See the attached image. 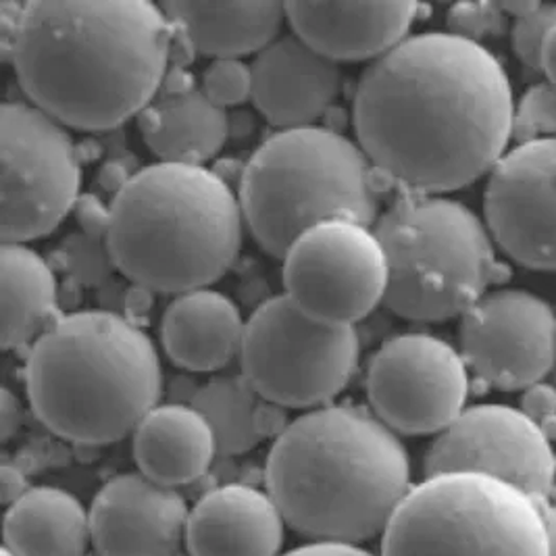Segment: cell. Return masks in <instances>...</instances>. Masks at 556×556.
Masks as SVG:
<instances>
[{"instance_id": "obj_28", "label": "cell", "mask_w": 556, "mask_h": 556, "mask_svg": "<svg viewBox=\"0 0 556 556\" xmlns=\"http://www.w3.org/2000/svg\"><path fill=\"white\" fill-rule=\"evenodd\" d=\"M201 90L208 101L226 111L231 106H242L244 102L253 101L251 65L240 59L211 61L204 70Z\"/></svg>"}, {"instance_id": "obj_36", "label": "cell", "mask_w": 556, "mask_h": 556, "mask_svg": "<svg viewBox=\"0 0 556 556\" xmlns=\"http://www.w3.org/2000/svg\"><path fill=\"white\" fill-rule=\"evenodd\" d=\"M24 478L17 469L4 465L2 467V498L7 505H13L24 494Z\"/></svg>"}, {"instance_id": "obj_30", "label": "cell", "mask_w": 556, "mask_h": 556, "mask_svg": "<svg viewBox=\"0 0 556 556\" xmlns=\"http://www.w3.org/2000/svg\"><path fill=\"white\" fill-rule=\"evenodd\" d=\"M556 26V4H538L528 15L515 20L513 24V51L517 59L531 70L540 72V56H542V47L548 36V31Z\"/></svg>"}, {"instance_id": "obj_23", "label": "cell", "mask_w": 556, "mask_h": 556, "mask_svg": "<svg viewBox=\"0 0 556 556\" xmlns=\"http://www.w3.org/2000/svg\"><path fill=\"white\" fill-rule=\"evenodd\" d=\"M140 127L161 163L204 167L228 142L229 117L201 88H190L152 101L142 111Z\"/></svg>"}, {"instance_id": "obj_27", "label": "cell", "mask_w": 556, "mask_h": 556, "mask_svg": "<svg viewBox=\"0 0 556 556\" xmlns=\"http://www.w3.org/2000/svg\"><path fill=\"white\" fill-rule=\"evenodd\" d=\"M513 138L519 144L556 138L555 84L542 81L531 86L530 90L521 97V101L515 104Z\"/></svg>"}, {"instance_id": "obj_7", "label": "cell", "mask_w": 556, "mask_h": 556, "mask_svg": "<svg viewBox=\"0 0 556 556\" xmlns=\"http://www.w3.org/2000/svg\"><path fill=\"white\" fill-rule=\"evenodd\" d=\"M374 231L388 263L383 304L408 321L460 319L496 278L485 222L448 197L406 194L381 213Z\"/></svg>"}, {"instance_id": "obj_2", "label": "cell", "mask_w": 556, "mask_h": 556, "mask_svg": "<svg viewBox=\"0 0 556 556\" xmlns=\"http://www.w3.org/2000/svg\"><path fill=\"white\" fill-rule=\"evenodd\" d=\"M172 27L147 0H34L9 63L27 102L59 124L113 129L154 101Z\"/></svg>"}, {"instance_id": "obj_19", "label": "cell", "mask_w": 556, "mask_h": 556, "mask_svg": "<svg viewBox=\"0 0 556 556\" xmlns=\"http://www.w3.org/2000/svg\"><path fill=\"white\" fill-rule=\"evenodd\" d=\"M283 517L267 492L247 483L211 490L190 508V556H279Z\"/></svg>"}, {"instance_id": "obj_21", "label": "cell", "mask_w": 556, "mask_h": 556, "mask_svg": "<svg viewBox=\"0 0 556 556\" xmlns=\"http://www.w3.org/2000/svg\"><path fill=\"white\" fill-rule=\"evenodd\" d=\"M172 26L184 31L190 47L213 61L256 56L281 36L286 2H190L163 4Z\"/></svg>"}, {"instance_id": "obj_38", "label": "cell", "mask_w": 556, "mask_h": 556, "mask_svg": "<svg viewBox=\"0 0 556 556\" xmlns=\"http://www.w3.org/2000/svg\"><path fill=\"white\" fill-rule=\"evenodd\" d=\"M548 523V556H556V506H546Z\"/></svg>"}, {"instance_id": "obj_25", "label": "cell", "mask_w": 556, "mask_h": 556, "mask_svg": "<svg viewBox=\"0 0 556 556\" xmlns=\"http://www.w3.org/2000/svg\"><path fill=\"white\" fill-rule=\"evenodd\" d=\"M56 278L51 265L27 244L0 249V342L4 351L34 344L51 328Z\"/></svg>"}, {"instance_id": "obj_4", "label": "cell", "mask_w": 556, "mask_h": 556, "mask_svg": "<svg viewBox=\"0 0 556 556\" xmlns=\"http://www.w3.org/2000/svg\"><path fill=\"white\" fill-rule=\"evenodd\" d=\"M244 228L240 199L217 172L159 161L119 186L106 247L129 281L177 296L228 274Z\"/></svg>"}, {"instance_id": "obj_31", "label": "cell", "mask_w": 556, "mask_h": 556, "mask_svg": "<svg viewBox=\"0 0 556 556\" xmlns=\"http://www.w3.org/2000/svg\"><path fill=\"white\" fill-rule=\"evenodd\" d=\"M72 256V269L76 271L77 278L84 279V283H94L109 274L111 267H115L106 238L99 240V236L86 233L84 238H76L74 244L67 249Z\"/></svg>"}, {"instance_id": "obj_12", "label": "cell", "mask_w": 556, "mask_h": 556, "mask_svg": "<svg viewBox=\"0 0 556 556\" xmlns=\"http://www.w3.org/2000/svg\"><path fill=\"white\" fill-rule=\"evenodd\" d=\"M365 392L369 410L390 430L438 435L467 408L469 367L446 340L403 333L371 356Z\"/></svg>"}, {"instance_id": "obj_6", "label": "cell", "mask_w": 556, "mask_h": 556, "mask_svg": "<svg viewBox=\"0 0 556 556\" xmlns=\"http://www.w3.org/2000/svg\"><path fill=\"white\" fill-rule=\"evenodd\" d=\"M376 169L356 140L324 126L279 129L244 165L238 199L256 244L283 258L319 224L381 215Z\"/></svg>"}, {"instance_id": "obj_3", "label": "cell", "mask_w": 556, "mask_h": 556, "mask_svg": "<svg viewBox=\"0 0 556 556\" xmlns=\"http://www.w3.org/2000/svg\"><path fill=\"white\" fill-rule=\"evenodd\" d=\"M267 494L292 530L356 546L383 535L410 492V458L399 433L369 408L306 410L281 431L265 467Z\"/></svg>"}, {"instance_id": "obj_22", "label": "cell", "mask_w": 556, "mask_h": 556, "mask_svg": "<svg viewBox=\"0 0 556 556\" xmlns=\"http://www.w3.org/2000/svg\"><path fill=\"white\" fill-rule=\"evenodd\" d=\"M134 458L142 476L167 488L203 478L217 455L211 426L192 405H156L134 430Z\"/></svg>"}, {"instance_id": "obj_29", "label": "cell", "mask_w": 556, "mask_h": 556, "mask_svg": "<svg viewBox=\"0 0 556 556\" xmlns=\"http://www.w3.org/2000/svg\"><path fill=\"white\" fill-rule=\"evenodd\" d=\"M448 31L481 45L483 38L501 36L506 29V13L496 2H458L446 15Z\"/></svg>"}, {"instance_id": "obj_35", "label": "cell", "mask_w": 556, "mask_h": 556, "mask_svg": "<svg viewBox=\"0 0 556 556\" xmlns=\"http://www.w3.org/2000/svg\"><path fill=\"white\" fill-rule=\"evenodd\" d=\"M283 556H374L369 555L367 551L358 548V546H351V544H326V542H313L301 546L292 553Z\"/></svg>"}, {"instance_id": "obj_26", "label": "cell", "mask_w": 556, "mask_h": 556, "mask_svg": "<svg viewBox=\"0 0 556 556\" xmlns=\"http://www.w3.org/2000/svg\"><path fill=\"white\" fill-rule=\"evenodd\" d=\"M190 401V405L211 426L217 442V455H247L261 444V396L242 374L217 376L206 381L204 386L197 388Z\"/></svg>"}, {"instance_id": "obj_11", "label": "cell", "mask_w": 556, "mask_h": 556, "mask_svg": "<svg viewBox=\"0 0 556 556\" xmlns=\"http://www.w3.org/2000/svg\"><path fill=\"white\" fill-rule=\"evenodd\" d=\"M286 296L306 315L356 326L383 303L388 263L371 226L333 219L304 231L283 256Z\"/></svg>"}, {"instance_id": "obj_33", "label": "cell", "mask_w": 556, "mask_h": 556, "mask_svg": "<svg viewBox=\"0 0 556 556\" xmlns=\"http://www.w3.org/2000/svg\"><path fill=\"white\" fill-rule=\"evenodd\" d=\"M24 9H26V4L9 2V0H4L0 4V47H2V61L4 63H9L11 52L15 47L20 26H22V17H24Z\"/></svg>"}, {"instance_id": "obj_20", "label": "cell", "mask_w": 556, "mask_h": 556, "mask_svg": "<svg viewBox=\"0 0 556 556\" xmlns=\"http://www.w3.org/2000/svg\"><path fill=\"white\" fill-rule=\"evenodd\" d=\"M244 333L240 306L213 288L177 294L159 326L167 358L192 374L222 371L240 361Z\"/></svg>"}, {"instance_id": "obj_32", "label": "cell", "mask_w": 556, "mask_h": 556, "mask_svg": "<svg viewBox=\"0 0 556 556\" xmlns=\"http://www.w3.org/2000/svg\"><path fill=\"white\" fill-rule=\"evenodd\" d=\"M521 410L531 417L533 421H538L540 426L556 419V388L540 381L533 383L528 390H523V399H521Z\"/></svg>"}, {"instance_id": "obj_5", "label": "cell", "mask_w": 556, "mask_h": 556, "mask_svg": "<svg viewBox=\"0 0 556 556\" xmlns=\"http://www.w3.org/2000/svg\"><path fill=\"white\" fill-rule=\"evenodd\" d=\"M26 390L36 417L76 444L124 440L159 405L161 358L151 338L111 311L54 319L27 354Z\"/></svg>"}, {"instance_id": "obj_10", "label": "cell", "mask_w": 556, "mask_h": 556, "mask_svg": "<svg viewBox=\"0 0 556 556\" xmlns=\"http://www.w3.org/2000/svg\"><path fill=\"white\" fill-rule=\"evenodd\" d=\"M2 242L49 236L79 203L81 169L70 129L29 102L0 109Z\"/></svg>"}, {"instance_id": "obj_16", "label": "cell", "mask_w": 556, "mask_h": 556, "mask_svg": "<svg viewBox=\"0 0 556 556\" xmlns=\"http://www.w3.org/2000/svg\"><path fill=\"white\" fill-rule=\"evenodd\" d=\"M190 508L176 488L142 473L106 481L90 506L92 544L101 556H176Z\"/></svg>"}, {"instance_id": "obj_39", "label": "cell", "mask_w": 556, "mask_h": 556, "mask_svg": "<svg viewBox=\"0 0 556 556\" xmlns=\"http://www.w3.org/2000/svg\"><path fill=\"white\" fill-rule=\"evenodd\" d=\"M0 556H13V555H11V553H9V551H4V548H2V553H0Z\"/></svg>"}, {"instance_id": "obj_1", "label": "cell", "mask_w": 556, "mask_h": 556, "mask_svg": "<svg viewBox=\"0 0 556 556\" xmlns=\"http://www.w3.org/2000/svg\"><path fill=\"white\" fill-rule=\"evenodd\" d=\"M513 117L503 63L451 31L408 36L369 63L354 90L356 142L406 194L446 197L490 176Z\"/></svg>"}, {"instance_id": "obj_9", "label": "cell", "mask_w": 556, "mask_h": 556, "mask_svg": "<svg viewBox=\"0 0 556 556\" xmlns=\"http://www.w3.org/2000/svg\"><path fill=\"white\" fill-rule=\"evenodd\" d=\"M358 358L353 326L319 321L279 294L247 321L240 367L263 401L313 410L346 390Z\"/></svg>"}, {"instance_id": "obj_17", "label": "cell", "mask_w": 556, "mask_h": 556, "mask_svg": "<svg viewBox=\"0 0 556 556\" xmlns=\"http://www.w3.org/2000/svg\"><path fill=\"white\" fill-rule=\"evenodd\" d=\"M256 111L279 129L317 126L342 94V70L296 34H281L251 63Z\"/></svg>"}, {"instance_id": "obj_34", "label": "cell", "mask_w": 556, "mask_h": 556, "mask_svg": "<svg viewBox=\"0 0 556 556\" xmlns=\"http://www.w3.org/2000/svg\"><path fill=\"white\" fill-rule=\"evenodd\" d=\"M22 426V405L17 401V396L4 388L2 396H0V435L2 442H9L15 431Z\"/></svg>"}, {"instance_id": "obj_14", "label": "cell", "mask_w": 556, "mask_h": 556, "mask_svg": "<svg viewBox=\"0 0 556 556\" xmlns=\"http://www.w3.org/2000/svg\"><path fill=\"white\" fill-rule=\"evenodd\" d=\"M458 321V353L488 386L523 392L555 371L556 313L542 296L490 290Z\"/></svg>"}, {"instance_id": "obj_24", "label": "cell", "mask_w": 556, "mask_h": 556, "mask_svg": "<svg viewBox=\"0 0 556 556\" xmlns=\"http://www.w3.org/2000/svg\"><path fill=\"white\" fill-rule=\"evenodd\" d=\"M90 510L65 490L38 485L26 490L4 515V551L13 556H84Z\"/></svg>"}, {"instance_id": "obj_8", "label": "cell", "mask_w": 556, "mask_h": 556, "mask_svg": "<svg viewBox=\"0 0 556 556\" xmlns=\"http://www.w3.org/2000/svg\"><path fill=\"white\" fill-rule=\"evenodd\" d=\"M381 556H548L546 506L481 473L431 476L396 508Z\"/></svg>"}, {"instance_id": "obj_15", "label": "cell", "mask_w": 556, "mask_h": 556, "mask_svg": "<svg viewBox=\"0 0 556 556\" xmlns=\"http://www.w3.org/2000/svg\"><path fill=\"white\" fill-rule=\"evenodd\" d=\"M483 222L508 258L556 274V138L506 151L488 176Z\"/></svg>"}, {"instance_id": "obj_37", "label": "cell", "mask_w": 556, "mask_h": 556, "mask_svg": "<svg viewBox=\"0 0 556 556\" xmlns=\"http://www.w3.org/2000/svg\"><path fill=\"white\" fill-rule=\"evenodd\" d=\"M540 70L546 76V81L556 86V26L548 31L544 47H542V56H540Z\"/></svg>"}, {"instance_id": "obj_18", "label": "cell", "mask_w": 556, "mask_h": 556, "mask_svg": "<svg viewBox=\"0 0 556 556\" xmlns=\"http://www.w3.org/2000/svg\"><path fill=\"white\" fill-rule=\"evenodd\" d=\"M417 2H286V22L331 61H378L408 38Z\"/></svg>"}, {"instance_id": "obj_13", "label": "cell", "mask_w": 556, "mask_h": 556, "mask_svg": "<svg viewBox=\"0 0 556 556\" xmlns=\"http://www.w3.org/2000/svg\"><path fill=\"white\" fill-rule=\"evenodd\" d=\"M424 473H481L544 505L556 485V456L546 431L521 408L473 405L433 438Z\"/></svg>"}]
</instances>
